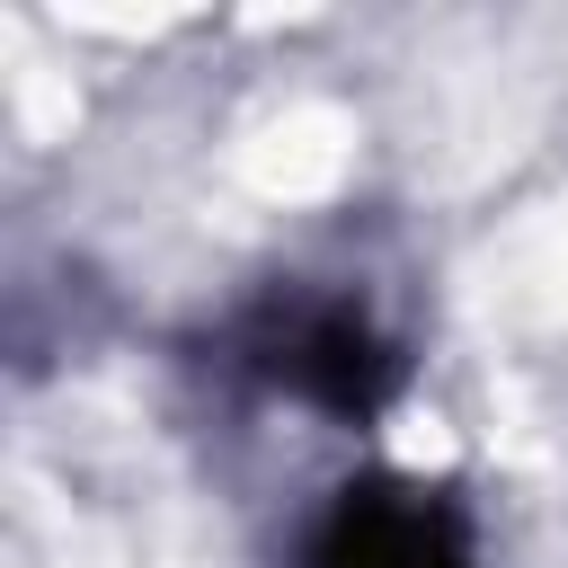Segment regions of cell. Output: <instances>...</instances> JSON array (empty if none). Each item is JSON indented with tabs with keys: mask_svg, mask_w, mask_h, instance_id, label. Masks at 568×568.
I'll use <instances>...</instances> for the list:
<instances>
[{
	"mask_svg": "<svg viewBox=\"0 0 568 568\" xmlns=\"http://www.w3.org/2000/svg\"><path fill=\"white\" fill-rule=\"evenodd\" d=\"M240 364L266 390H284L337 426H373L408 382L399 337L346 293H266L240 320Z\"/></svg>",
	"mask_w": 568,
	"mask_h": 568,
	"instance_id": "obj_1",
	"label": "cell"
},
{
	"mask_svg": "<svg viewBox=\"0 0 568 568\" xmlns=\"http://www.w3.org/2000/svg\"><path fill=\"white\" fill-rule=\"evenodd\" d=\"M311 568H479V550L453 488L364 479V488H337V506L320 515Z\"/></svg>",
	"mask_w": 568,
	"mask_h": 568,
	"instance_id": "obj_2",
	"label": "cell"
}]
</instances>
